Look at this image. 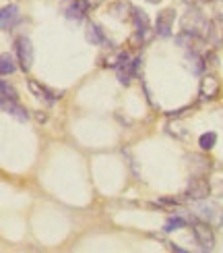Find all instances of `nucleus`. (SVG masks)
<instances>
[{
	"instance_id": "nucleus-1",
	"label": "nucleus",
	"mask_w": 223,
	"mask_h": 253,
	"mask_svg": "<svg viewBox=\"0 0 223 253\" xmlns=\"http://www.w3.org/2000/svg\"><path fill=\"white\" fill-rule=\"evenodd\" d=\"M211 195V185L205 176L200 174H194L192 178H190L188 183V189H186V197L192 199V202H203V199H207Z\"/></svg>"
},
{
	"instance_id": "nucleus-2",
	"label": "nucleus",
	"mask_w": 223,
	"mask_h": 253,
	"mask_svg": "<svg viewBox=\"0 0 223 253\" xmlns=\"http://www.w3.org/2000/svg\"><path fill=\"white\" fill-rule=\"evenodd\" d=\"M192 235L196 239V243L200 245L203 251H213L215 249V235H213V228L207 222H196L192 226Z\"/></svg>"
},
{
	"instance_id": "nucleus-3",
	"label": "nucleus",
	"mask_w": 223,
	"mask_h": 253,
	"mask_svg": "<svg viewBox=\"0 0 223 253\" xmlns=\"http://www.w3.org/2000/svg\"><path fill=\"white\" fill-rule=\"evenodd\" d=\"M15 50H17V58L21 62V67H23V71H29L31 65H33V46H31V40L25 36L17 38Z\"/></svg>"
},
{
	"instance_id": "nucleus-4",
	"label": "nucleus",
	"mask_w": 223,
	"mask_h": 253,
	"mask_svg": "<svg viewBox=\"0 0 223 253\" xmlns=\"http://www.w3.org/2000/svg\"><path fill=\"white\" fill-rule=\"evenodd\" d=\"M174 21H176V10L174 8H163L161 13L157 15L155 21V27H157V34L161 38L172 36V27H174Z\"/></svg>"
},
{
	"instance_id": "nucleus-5",
	"label": "nucleus",
	"mask_w": 223,
	"mask_h": 253,
	"mask_svg": "<svg viewBox=\"0 0 223 253\" xmlns=\"http://www.w3.org/2000/svg\"><path fill=\"white\" fill-rule=\"evenodd\" d=\"M27 87H29V91H31V96H35L37 100H44L46 104H52L54 100L62 98L60 93L52 91V89L46 87V85H41V83H37L35 79H27Z\"/></svg>"
},
{
	"instance_id": "nucleus-6",
	"label": "nucleus",
	"mask_w": 223,
	"mask_h": 253,
	"mask_svg": "<svg viewBox=\"0 0 223 253\" xmlns=\"http://www.w3.org/2000/svg\"><path fill=\"white\" fill-rule=\"evenodd\" d=\"M134 73H136V62H132L128 56H124L118 62V67H116V75H118V81L122 85H128L134 77Z\"/></svg>"
},
{
	"instance_id": "nucleus-7",
	"label": "nucleus",
	"mask_w": 223,
	"mask_h": 253,
	"mask_svg": "<svg viewBox=\"0 0 223 253\" xmlns=\"http://www.w3.org/2000/svg\"><path fill=\"white\" fill-rule=\"evenodd\" d=\"M200 96L205 100H213L219 96V81L213 75H207L200 81Z\"/></svg>"
},
{
	"instance_id": "nucleus-8",
	"label": "nucleus",
	"mask_w": 223,
	"mask_h": 253,
	"mask_svg": "<svg viewBox=\"0 0 223 253\" xmlns=\"http://www.w3.org/2000/svg\"><path fill=\"white\" fill-rule=\"evenodd\" d=\"M108 15L114 17V19H120V21H126L128 17H132V6L124 0H118V2H112L108 6Z\"/></svg>"
},
{
	"instance_id": "nucleus-9",
	"label": "nucleus",
	"mask_w": 223,
	"mask_h": 253,
	"mask_svg": "<svg viewBox=\"0 0 223 253\" xmlns=\"http://www.w3.org/2000/svg\"><path fill=\"white\" fill-rule=\"evenodd\" d=\"M0 19H2V29L4 31L13 29L15 23H17V19H19V6L17 4H6L2 8V13H0Z\"/></svg>"
},
{
	"instance_id": "nucleus-10",
	"label": "nucleus",
	"mask_w": 223,
	"mask_h": 253,
	"mask_svg": "<svg viewBox=\"0 0 223 253\" xmlns=\"http://www.w3.org/2000/svg\"><path fill=\"white\" fill-rule=\"evenodd\" d=\"M2 110L19 121H27V117H29L27 110L21 106V104H17V100H2Z\"/></svg>"
},
{
	"instance_id": "nucleus-11",
	"label": "nucleus",
	"mask_w": 223,
	"mask_h": 253,
	"mask_svg": "<svg viewBox=\"0 0 223 253\" xmlns=\"http://www.w3.org/2000/svg\"><path fill=\"white\" fill-rule=\"evenodd\" d=\"M188 162H190V170H192V174H200V176H205V172L209 170V160L205 156H200V154H192V156H188Z\"/></svg>"
},
{
	"instance_id": "nucleus-12",
	"label": "nucleus",
	"mask_w": 223,
	"mask_h": 253,
	"mask_svg": "<svg viewBox=\"0 0 223 253\" xmlns=\"http://www.w3.org/2000/svg\"><path fill=\"white\" fill-rule=\"evenodd\" d=\"M17 60L19 58H15L13 54H8V52H4L2 56H0V73L6 77V75H10V73H15V69H17Z\"/></svg>"
},
{
	"instance_id": "nucleus-13",
	"label": "nucleus",
	"mask_w": 223,
	"mask_h": 253,
	"mask_svg": "<svg viewBox=\"0 0 223 253\" xmlns=\"http://www.w3.org/2000/svg\"><path fill=\"white\" fill-rule=\"evenodd\" d=\"M217 143V133L215 131H209V133H203L198 137V145H200V150L203 152H209V150H213Z\"/></svg>"
},
{
	"instance_id": "nucleus-14",
	"label": "nucleus",
	"mask_w": 223,
	"mask_h": 253,
	"mask_svg": "<svg viewBox=\"0 0 223 253\" xmlns=\"http://www.w3.org/2000/svg\"><path fill=\"white\" fill-rule=\"evenodd\" d=\"M87 42H91V44H103V36H101V29L95 25V23H89L87 25Z\"/></svg>"
},
{
	"instance_id": "nucleus-15",
	"label": "nucleus",
	"mask_w": 223,
	"mask_h": 253,
	"mask_svg": "<svg viewBox=\"0 0 223 253\" xmlns=\"http://www.w3.org/2000/svg\"><path fill=\"white\" fill-rule=\"evenodd\" d=\"M186 226V220L182 218V216H172L165 222V233H174V230H180V228H184Z\"/></svg>"
},
{
	"instance_id": "nucleus-16",
	"label": "nucleus",
	"mask_w": 223,
	"mask_h": 253,
	"mask_svg": "<svg viewBox=\"0 0 223 253\" xmlns=\"http://www.w3.org/2000/svg\"><path fill=\"white\" fill-rule=\"evenodd\" d=\"M132 19H134V27L136 29H149V19L143 10L132 8Z\"/></svg>"
},
{
	"instance_id": "nucleus-17",
	"label": "nucleus",
	"mask_w": 223,
	"mask_h": 253,
	"mask_svg": "<svg viewBox=\"0 0 223 253\" xmlns=\"http://www.w3.org/2000/svg\"><path fill=\"white\" fill-rule=\"evenodd\" d=\"M126 56V52H122V50H110V54L108 56H105V62H103V65H108V67H118V62L122 60Z\"/></svg>"
},
{
	"instance_id": "nucleus-18",
	"label": "nucleus",
	"mask_w": 223,
	"mask_h": 253,
	"mask_svg": "<svg viewBox=\"0 0 223 253\" xmlns=\"http://www.w3.org/2000/svg\"><path fill=\"white\" fill-rule=\"evenodd\" d=\"M0 87H2V100H17V89L8 85V81L2 79L0 83Z\"/></svg>"
},
{
	"instance_id": "nucleus-19",
	"label": "nucleus",
	"mask_w": 223,
	"mask_h": 253,
	"mask_svg": "<svg viewBox=\"0 0 223 253\" xmlns=\"http://www.w3.org/2000/svg\"><path fill=\"white\" fill-rule=\"evenodd\" d=\"M213 10L217 13V19L223 21V0H215V2H213Z\"/></svg>"
},
{
	"instance_id": "nucleus-20",
	"label": "nucleus",
	"mask_w": 223,
	"mask_h": 253,
	"mask_svg": "<svg viewBox=\"0 0 223 253\" xmlns=\"http://www.w3.org/2000/svg\"><path fill=\"white\" fill-rule=\"evenodd\" d=\"M147 2H151V4H157V2H161V0H147Z\"/></svg>"
}]
</instances>
